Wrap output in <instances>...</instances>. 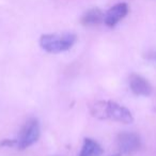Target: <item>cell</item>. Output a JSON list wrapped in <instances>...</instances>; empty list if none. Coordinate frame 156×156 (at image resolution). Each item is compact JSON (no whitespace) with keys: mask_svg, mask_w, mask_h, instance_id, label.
Segmentation results:
<instances>
[{"mask_svg":"<svg viewBox=\"0 0 156 156\" xmlns=\"http://www.w3.org/2000/svg\"><path fill=\"white\" fill-rule=\"evenodd\" d=\"M76 35L74 33H54L44 34L40 39V45L44 50L51 54H58L69 50L76 43Z\"/></svg>","mask_w":156,"mask_h":156,"instance_id":"obj_2","label":"cell"},{"mask_svg":"<svg viewBox=\"0 0 156 156\" xmlns=\"http://www.w3.org/2000/svg\"><path fill=\"white\" fill-rule=\"evenodd\" d=\"M103 149L93 139L86 138L79 156H102Z\"/></svg>","mask_w":156,"mask_h":156,"instance_id":"obj_8","label":"cell"},{"mask_svg":"<svg viewBox=\"0 0 156 156\" xmlns=\"http://www.w3.org/2000/svg\"><path fill=\"white\" fill-rule=\"evenodd\" d=\"M129 86L132 91L136 95L149 96L152 93V87L149 81L142 76L133 74L129 78Z\"/></svg>","mask_w":156,"mask_h":156,"instance_id":"obj_6","label":"cell"},{"mask_svg":"<svg viewBox=\"0 0 156 156\" xmlns=\"http://www.w3.org/2000/svg\"><path fill=\"white\" fill-rule=\"evenodd\" d=\"M115 156H121V155H120V154H118V155H115Z\"/></svg>","mask_w":156,"mask_h":156,"instance_id":"obj_10","label":"cell"},{"mask_svg":"<svg viewBox=\"0 0 156 156\" xmlns=\"http://www.w3.org/2000/svg\"><path fill=\"white\" fill-rule=\"evenodd\" d=\"M118 145L123 154H132L140 147V138L134 133H122L118 137Z\"/></svg>","mask_w":156,"mask_h":156,"instance_id":"obj_4","label":"cell"},{"mask_svg":"<svg viewBox=\"0 0 156 156\" xmlns=\"http://www.w3.org/2000/svg\"><path fill=\"white\" fill-rule=\"evenodd\" d=\"M40 137V124L37 120L31 119L25 124L20 135V139L17 140V145L20 149H26V147L32 145L37 142Z\"/></svg>","mask_w":156,"mask_h":156,"instance_id":"obj_3","label":"cell"},{"mask_svg":"<svg viewBox=\"0 0 156 156\" xmlns=\"http://www.w3.org/2000/svg\"><path fill=\"white\" fill-rule=\"evenodd\" d=\"M104 13L100 9H91L83 14L81 17V24L83 26H96L104 22Z\"/></svg>","mask_w":156,"mask_h":156,"instance_id":"obj_7","label":"cell"},{"mask_svg":"<svg viewBox=\"0 0 156 156\" xmlns=\"http://www.w3.org/2000/svg\"><path fill=\"white\" fill-rule=\"evenodd\" d=\"M151 58H152V59H154V60L156 61V52H154L153 55H151Z\"/></svg>","mask_w":156,"mask_h":156,"instance_id":"obj_9","label":"cell"},{"mask_svg":"<svg viewBox=\"0 0 156 156\" xmlns=\"http://www.w3.org/2000/svg\"><path fill=\"white\" fill-rule=\"evenodd\" d=\"M92 115L101 120L109 119L125 124L133 123L134 121L132 112L127 108L111 101L96 102L92 109Z\"/></svg>","mask_w":156,"mask_h":156,"instance_id":"obj_1","label":"cell"},{"mask_svg":"<svg viewBox=\"0 0 156 156\" xmlns=\"http://www.w3.org/2000/svg\"><path fill=\"white\" fill-rule=\"evenodd\" d=\"M128 12V7L126 3H118L107 11L105 14L104 22L108 27H115L120 20H122L126 16Z\"/></svg>","mask_w":156,"mask_h":156,"instance_id":"obj_5","label":"cell"}]
</instances>
